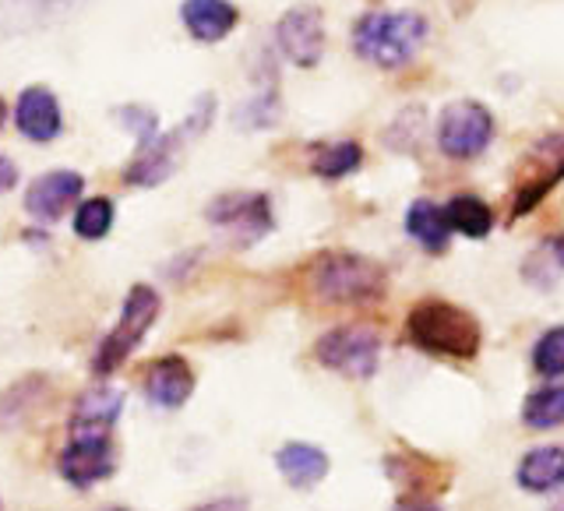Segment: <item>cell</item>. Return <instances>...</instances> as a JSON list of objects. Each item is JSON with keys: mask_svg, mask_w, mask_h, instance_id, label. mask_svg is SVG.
<instances>
[{"mask_svg": "<svg viewBox=\"0 0 564 511\" xmlns=\"http://www.w3.org/2000/svg\"><path fill=\"white\" fill-rule=\"evenodd\" d=\"M423 43H427V18L416 11H367L352 25L357 57L381 70L405 67Z\"/></svg>", "mask_w": 564, "mask_h": 511, "instance_id": "cell-1", "label": "cell"}, {"mask_svg": "<svg viewBox=\"0 0 564 511\" xmlns=\"http://www.w3.org/2000/svg\"><path fill=\"white\" fill-rule=\"evenodd\" d=\"M405 335L431 357L445 360H473L480 352V325L466 307L448 300H420L405 317Z\"/></svg>", "mask_w": 564, "mask_h": 511, "instance_id": "cell-2", "label": "cell"}, {"mask_svg": "<svg viewBox=\"0 0 564 511\" xmlns=\"http://www.w3.org/2000/svg\"><path fill=\"white\" fill-rule=\"evenodd\" d=\"M388 290V275L378 261L352 251H328L311 264V293L322 304L335 307H364L381 300Z\"/></svg>", "mask_w": 564, "mask_h": 511, "instance_id": "cell-3", "label": "cell"}, {"mask_svg": "<svg viewBox=\"0 0 564 511\" xmlns=\"http://www.w3.org/2000/svg\"><path fill=\"white\" fill-rule=\"evenodd\" d=\"M155 317H159V293L152 286H131L128 300H123V307H120V322L113 325V331L106 335L96 352L99 378L113 374L117 367H123V360H128L138 349V343L145 339V331L152 328Z\"/></svg>", "mask_w": 564, "mask_h": 511, "instance_id": "cell-4", "label": "cell"}, {"mask_svg": "<svg viewBox=\"0 0 564 511\" xmlns=\"http://www.w3.org/2000/svg\"><path fill=\"white\" fill-rule=\"evenodd\" d=\"M314 357L322 367L346 378H370L381 360V335L367 325H343L325 331L314 346Z\"/></svg>", "mask_w": 564, "mask_h": 511, "instance_id": "cell-5", "label": "cell"}, {"mask_svg": "<svg viewBox=\"0 0 564 511\" xmlns=\"http://www.w3.org/2000/svg\"><path fill=\"white\" fill-rule=\"evenodd\" d=\"M494 138V117L484 102L455 99L441 110L437 120V149L448 159H476Z\"/></svg>", "mask_w": 564, "mask_h": 511, "instance_id": "cell-6", "label": "cell"}, {"mask_svg": "<svg viewBox=\"0 0 564 511\" xmlns=\"http://www.w3.org/2000/svg\"><path fill=\"white\" fill-rule=\"evenodd\" d=\"M561 181H564V131L546 134L540 145H533V152H529V159L519 170L516 198H511V219L533 211Z\"/></svg>", "mask_w": 564, "mask_h": 511, "instance_id": "cell-7", "label": "cell"}, {"mask_svg": "<svg viewBox=\"0 0 564 511\" xmlns=\"http://www.w3.org/2000/svg\"><path fill=\"white\" fill-rule=\"evenodd\" d=\"M208 222L226 229L240 247L261 240L272 229V202L261 191H229L208 205Z\"/></svg>", "mask_w": 564, "mask_h": 511, "instance_id": "cell-8", "label": "cell"}, {"mask_svg": "<svg viewBox=\"0 0 564 511\" xmlns=\"http://www.w3.org/2000/svg\"><path fill=\"white\" fill-rule=\"evenodd\" d=\"M275 43L290 64L314 67L325 53V14L314 4L290 8L275 22Z\"/></svg>", "mask_w": 564, "mask_h": 511, "instance_id": "cell-9", "label": "cell"}, {"mask_svg": "<svg viewBox=\"0 0 564 511\" xmlns=\"http://www.w3.org/2000/svg\"><path fill=\"white\" fill-rule=\"evenodd\" d=\"M117 469V452L110 434H75L70 445L61 452V472L67 483L93 487Z\"/></svg>", "mask_w": 564, "mask_h": 511, "instance_id": "cell-10", "label": "cell"}, {"mask_svg": "<svg viewBox=\"0 0 564 511\" xmlns=\"http://www.w3.org/2000/svg\"><path fill=\"white\" fill-rule=\"evenodd\" d=\"M194 134L187 123H181L176 131L170 134H155L145 145H138V155L131 159V166L123 170V181L131 187H155L163 184L166 176H173L176 163H181V152H184V138Z\"/></svg>", "mask_w": 564, "mask_h": 511, "instance_id": "cell-11", "label": "cell"}, {"mask_svg": "<svg viewBox=\"0 0 564 511\" xmlns=\"http://www.w3.org/2000/svg\"><path fill=\"white\" fill-rule=\"evenodd\" d=\"M85 176L75 170H53L32 181L25 191V211L40 222H57L64 211L82 198Z\"/></svg>", "mask_w": 564, "mask_h": 511, "instance_id": "cell-12", "label": "cell"}, {"mask_svg": "<svg viewBox=\"0 0 564 511\" xmlns=\"http://www.w3.org/2000/svg\"><path fill=\"white\" fill-rule=\"evenodd\" d=\"M14 123L29 141H40V145H43V141H53L64 128L57 96H53L50 88H43V85L25 88V93L18 96V106H14Z\"/></svg>", "mask_w": 564, "mask_h": 511, "instance_id": "cell-13", "label": "cell"}, {"mask_svg": "<svg viewBox=\"0 0 564 511\" xmlns=\"http://www.w3.org/2000/svg\"><path fill=\"white\" fill-rule=\"evenodd\" d=\"M181 22L198 43H219L237 29L240 11L234 0H184Z\"/></svg>", "mask_w": 564, "mask_h": 511, "instance_id": "cell-14", "label": "cell"}, {"mask_svg": "<svg viewBox=\"0 0 564 511\" xmlns=\"http://www.w3.org/2000/svg\"><path fill=\"white\" fill-rule=\"evenodd\" d=\"M145 392L155 405L163 410H176L184 405L194 392V370L184 357H163L152 370H149V381H145Z\"/></svg>", "mask_w": 564, "mask_h": 511, "instance_id": "cell-15", "label": "cell"}, {"mask_svg": "<svg viewBox=\"0 0 564 511\" xmlns=\"http://www.w3.org/2000/svg\"><path fill=\"white\" fill-rule=\"evenodd\" d=\"M275 466L282 476H286L290 487L307 490L328 476V455L317 445H307V441H290V445H282L275 452Z\"/></svg>", "mask_w": 564, "mask_h": 511, "instance_id": "cell-16", "label": "cell"}, {"mask_svg": "<svg viewBox=\"0 0 564 511\" xmlns=\"http://www.w3.org/2000/svg\"><path fill=\"white\" fill-rule=\"evenodd\" d=\"M123 392L117 388H88L70 413V437L75 434H110V427L120 416Z\"/></svg>", "mask_w": 564, "mask_h": 511, "instance_id": "cell-17", "label": "cell"}, {"mask_svg": "<svg viewBox=\"0 0 564 511\" xmlns=\"http://www.w3.org/2000/svg\"><path fill=\"white\" fill-rule=\"evenodd\" d=\"M519 487L529 493H551L564 487V445H543L522 455V463L516 469Z\"/></svg>", "mask_w": 564, "mask_h": 511, "instance_id": "cell-18", "label": "cell"}, {"mask_svg": "<svg viewBox=\"0 0 564 511\" xmlns=\"http://www.w3.org/2000/svg\"><path fill=\"white\" fill-rule=\"evenodd\" d=\"M405 233H410L423 251L431 254H441L452 240V229H448V219H445V205H434L427 198H420L410 205L405 211Z\"/></svg>", "mask_w": 564, "mask_h": 511, "instance_id": "cell-19", "label": "cell"}, {"mask_svg": "<svg viewBox=\"0 0 564 511\" xmlns=\"http://www.w3.org/2000/svg\"><path fill=\"white\" fill-rule=\"evenodd\" d=\"M445 219L452 233H463L469 240H484L494 229V208L476 198V194H455V198L445 205Z\"/></svg>", "mask_w": 564, "mask_h": 511, "instance_id": "cell-20", "label": "cell"}, {"mask_svg": "<svg viewBox=\"0 0 564 511\" xmlns=\"http://www.w3.org/2000/svg\"><path fill=\"white\" fill-rule=\"evenodd\" d=\"M522 420H525V427H533V431L564 427V384L536 388V392L522 402Z\"/></svg>", "mask_w": 564, "mask_h": 511, "instance_id": "cell-21", "label": "cell"}, {"mask_svg": "<svg viewBox=\"0 0 564 511\" xmlns=\"http://www.w3.org/2000/svg\"><path fill=\"white\" fill-rule=\"evenodd\" d=\"M364 163V149L357 141H332V145H317L314 159H311V170L325 181H343L352 170H360Z\"/></svg>", "mask_w": 564, "mask_h": 511, "instance_id": "cell-22", "label": "cell"}, {"mask_svg": "<svg viewBox=\"0 0 564 511\" xmlns=\"http://www.w3.org/2000/svg\"><path fill=\"white\" fill-rule=\"evenodd\" d=\"M113 216L110 198H85L75 211V233L82 240H102L113 229Z\"/></svg>", "mask_w": 564, "mask_h": 511, "instance_id": "cell-23", "label": "cell"}, {"mask_svg": "<svg viewBox=\"0 0 564 511\" xmlns=\"http://www.w3.org/2000/svg\"><path fill=\"white\" fill-rule=\"evenodd\" d=\"M533 367L543 378H564V325L546 328L533 346Z\"/></svg>", "mask_w": 564, "mask_h": 511, "instance_id": "cell-24", "label": "cell"}, {"mask_svg": "<svg viewBox=\"0 0 564 511\" xmlns=\"http://www.w3.org/2000/svg\"><path fill=\"white\" fill-rule=\"evenodd\" d=\"M120 123L123 128H131L138 145H145V141H152L159 134V123H155V113L145 110V106H123V110H117Z\"/></svg>", "mask_w": 564, "mask_h": 511, "instance_id": "cell-25", "label": "cell"}, {"mask_svg": "<svg viewBox=\"0 0 564 511\" xmlns=\"http://www.w3.org/2000/svg\"><path fill=\"white\" fill-rule=\"evenodd\" d=\"M18 184V170H14V163H11V159H4V155H0V194H4V191H11Z\"/></svg>", "mask_w": 564, "mask_h": 511, "instance_id": "cell-26", "label": "cell"}, {"mask_svg": "<svg viewBox=\"0 0 564 511\" xmlns=\"http://www.w3.org/2000/svg\"><path fill=\"white\" fill-rule=\"evenodd\" d=\"M543 254L551 258L557 269H564V237H554V240H546L543 243Z\"/></svg>", "mask_w": 564, "mask_h": 511, "instance_id": "cell-27", "label": "cell"}, {"mask_svg": "<svg viewBox=\"0 0 564 511\" xmlns=\"http://www.w3.org/2000/svg\"><path fill=\"white\" fill-rule=\"evenodd\" d=\"M194 511H247L243 508V501H208V504H202V508H194Z\"/></svg>", "mask_w": 564, "mask_h": 511, "instance_id": "cell-28", "label": "cell"}, {"mask_svg": "<svg viewBox=\"0 0 564 511\" xmlns=\"http://www.w3.org/2000/svg\"><path fill=\"white\" fill-rule=\"evenodd\" d=\"M399 511H441L437 504H405V508H399Z\"/></svg>", "mask_w": 564, "mask_h": 511, "instance_id": "cell-29", "label": "cell"}, {"mask_svg": "<svg viewBox=\"0 0 564 511\" xmlns=\"http://www.w3.org/2000/svg\"><path fill=\"white\" fill-rule=\"evenodd\" d=\"M4 113H8V106H4V99H0V128H4Z\"/></svg>", "mask_w": 564, "mask_h": 511, "instance_id": "cell-30", "label": "cell"}, {"mask_svg": "<svg viewBox=\"0 0 564 511\" xmlns=\"http://www.w3.org/2000/svg\"><path fill=\"white\" fill-rule=\"evenodd\" d=\"M551 511H564V498H561V501H557V504H554Z\"/></svg>", "mask_w": 564, "mask_h": 511, "instance_id": "cell-31", "label": "cell"}, {"mask_svg": "<svg viewBox=\"0 0 564 511\" xmlns=\"http://www.w3.org/2000/svg\"><path fill=\"white\" fill-rule=\"evenodd\" d=\"M106 511H128V508H106Z\"/></svg>", "mask_w": 564, "mask_h": 511, "instance_id": "cell-32", "label": "cell"}]
</instances>
